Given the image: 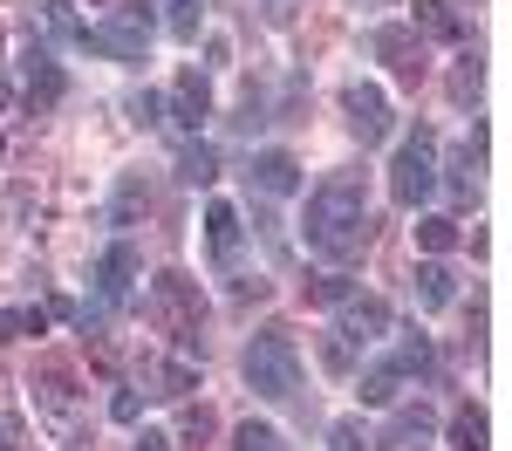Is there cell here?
<instances>
[{
    "label": "cell",
    "instance_id": "1",
    "mask_svg": "<svg viewBox=\"0 0 512 451\" xmlns=\"http://www.w3.org/2000/svg\"><path fill=\"white\" fill-rule=\"evenodd\" d=\"M301 240L315 260L328 267H355L369 240H376V219H369V192H362V171H328L315 192H308V212H301Z\"/></svg>",
    "mask_w": 512,
    "mask_h": 451
},
{
    "label": "cell",
    "instance_id": "2",
    "mask_svg": "<svg viewBox=\"0 0 512 451\" xmlns=\"http://www.w3.org/2000/svg\"><path fill=\"white\" fill-rule=\"evenodd\" d=\"M144 315L178 342V356H198V335H205V294H198L192 274H178V267H164L151 274V294H144Z\"/></svg>",
    "mask_w": 512,
    "mask_h": 451
},
{
    "label": "cell",
    "instance_id": "3",
    "mask_svg": "<svg viewBox=\"0 0 512 451\" xmlns=\"http://www.w3.org/2000/svg\"><path fill=\"white\" fill-rule=\"evenodd\" d=\"M239 369H246V390L267 397V404H294L301 397V342L287 328H260L246 342V363Z\"/></svg>",
    "mask_w": 512,
    "mask_h": 451
},
{
    "label": "cell",
    "instance_id": "4",
    "mask_svg": "<svg viewBox=\"0 0 512 451\" xmlns=\"http://www.w3.org/2000/svg\"><path fill=\"white\" fill-rule=\"evenodd\" d=\"M151 28H158V14H151V0H123L110 21H96V28H82V48H96V55H110L123 69H144L151 62Z\"/></svg>",
    "mask_w": 512,
    "mask_h": 451
},
{
    "label": "cell",
    "instance_id": "5",
    "mask_svg": "<svg viewBox=\"0 0 512 451\" xmlns=\"http://www.w3.org/2000/svg\"><path fill=\"white\" fill-rule=\"evenodd\" d=\"M431 192H437V130L417 123V130L396 144V158H390V199L396 205H424Z\"/></svg>",
    "mask_w": 512,
    "mask_h": 451
},
{
    "label": "cell",
    "instance_id": "6",
    "mask_svg": "<svg viewBox=\"0 0 512 451\" xmlns=\"http://www.w3.org/2000/svg\"><path fill=\"white\" fill-rule=\"evenodd\" d=\"M369 55H376V62L403 82V89H417V82L431 76V41L417 35L410 21H383V28L369 35Z\"/></svg>",
    "mask_w": 512,
    "mask_h": 451
},
{
    "label": "cell",
    "instance_id": "7",
    "mask_svg": "<svg viewBox=\"0 0 512 451\" xmlns=\"http://www.w3.org/2000/svg\"><path fill=\"white\" fill-rule=\"evenodd\" d=\"M137 274H144V260H137V246L117 240L103 260H96V308H110V315H123L130 301H137Z\"/></svg>",
    "mask_w": 512,
    "mask_h": 451
},
{
    "label": "cell",
    "instance_id": "8",
    "mask_svg": "<svg viewBox=\"0 0 512 451\" xmlns=\"http://www.w3.org/2000/svg\"><path fill=\"white\" fill-rule=\"evenodd\" d=\"M383 335H390V301H383V294H349V301L335 308V342L369 349V342H383Z\"/></svg>",
    "mask_w": 512,
    "mask_h": 451
},
{
    "label": "cell",
    "instance_id": "9",
    "mask_svg": "<svg viewBox=\"0 0 512 451\" xmlns=\"http://www.w3.org/2000/svg\"><path fill=\"white\" fill-rule=\"evenodd\" d=\"M342 117H349V130L362 144H383L396 130V110H390V96H383L376 82H349V89H342Z\"/></svg>",
    "mask_w": 512,
    "mask_h": 451
},
{
    "label": "cell",
    "instance_id": "10",
    "mask_svg": "<svg viewBox=\"0 0 512 451\" xmlns=\"http://www.w3.org/2000/svg\"><path fill=\"white\" fill-rule=\"evenodd\" d=\"M35 417H48V424H69L76 417V369L55 363V356L35 369Z\"/></svg>",
    "mask_w": 512,
    "mask_h": 451
},
{
    "label": "cell",
    "instance_id": "11",
    "mask_svg": "<svg viewBox=\"0 0 512 451\" xmlns=\"http://www.w3.org/2000/svg\"><path fill=\"white\" fill-rule=\"evenodd\" d=\"M164 110H171L164 123H178L185 137H198V130H205V117H212V82L198 76V69H185V76L171 82V96H164Z\"/></svg>",
    "mask_w": 512,
    "mask_h": 451
},
{
    "label": "cell",
    "instance_id": "12",
    "mask_svg": "<svg viewBox=\"0 0 512 451\" xmlns=\"http://www.w3.org/2000/svg\"><path fill=\"white\" fill-rule=\"evenodd\" d=\"M62 96H69V76H62V62H55L48 48H28V89H21L28 117H48Z\"/></svg>",
    "mask_w": 512,
    "mask_h": 451
},
{
    "label": "cell",
    "instance_id": "13",
    "mask_svg": "<svg viewBox=\"0 0 512 451\" xmlns=\"http://www.w3.org/2000/svg\"><path fill=\"white\" fill-rule=\"evenodd\" d=\"M137 383H144V397H192L198 390V369H192V356H144L137 363Z\"/></svg>",
    "mask_w": 512,
    "mask_h": 451
},
{
    "label": "cell",
    "instance_id": "14",
    "mask_svg": "<svg viewBox=\"0 0 512 451\" xmlns=\"http://www.w3.org/2000/svg\"><path fill=\"white\" fill-rule=\"evenodd\" d=\"M478 178H485V123H472V137L444 158V185H451V199H478Z\"/></svg>",
    "mask_w": 512,
    "mask_h": 451
},
{
    "label": "cell",
    "instance_id": "15",
    "mask_svg": "<svg viewBox=\"0 0 512 451\" xmlns=\"http://www.w3.org/2000/svg\"><path fill=\"white\" fill-rule=\"evenodd\" d=\"M410 28H417L424 41H444V48H458V41L472 35V28H465V14H458V0H417Z\"/></svg>",
    "mask_w": 512,
    "mask_h": 451
},
{
    "label": "cell",
    "instance_id": "16",
    "mask_svg": "<svg viewBox=\"0 0 512 451\" xmlns=\"http://www.w3.org/2000/svg\"><path fill=\"white\" fill-rule=\"evenodd\" d=\"M246 178H253V185H260L267 199H287V192H301V164L287 158V151H253Z\"/></svg>",
    "mask_w": 512,
    "mask_h": 451
},
{
    "label": "cell",
    "instance_id": "17",
    "mask_svg": "<svg viewBox=\"0 0 512 451\" xmlns=\"http://www.w3.org/2000/svg\"><path fill=\"white\" fill-rule=\"evenodd\" d=\"M205 246H212L219 267H233V260H239V205H226V199L205 205Z\"/></svg>",
    "mask_w": 512,
    "mask_h": 451
},
{
    "label": "cell",
    "instance_id": "18",
    "mask_svg": "<svg viewBox=\"0 0 512 451\" xmlns=\"http://www.w3.org/2000/svg\"><path fill=\"white\" fill-rule=\"evenodd\" d=\"M410 294H417V308H451V301H458V274H451L444 260H424V267L410 274Z\"/></svg>",
    "mask_w": 512,
    "mask_h": 451
},
{
    "label": "cell",
    "instance_id": "19",
    "mask_svg": "<svg viewBox=\"0 0 512 451\" xmlns=\"http://www.w3.org/2000/svg\"><path fill=\"white\" fill-rule=\"evenodd\" d=\"M424 438H431V410H424V404H403L376 445H383V451H424Z\"/></svg>",
    "mask_w": 512,
    "mask_h": 451
},
{
    "label": "cell",
    "instance_id": "20",
    "mask_svg": "<svg viewBox=\"0 0 512 451\" xmlns=\"http://www.w3.org/2000/svg\"><path fill=\"white\" fill-rule=\"evenodd\" d=\"M451 451H492V417H485V404L451 410Z\"/></svg>",
    "mask_w": 512,
    "mask_h": 451
},
{
    "label": "cell",
    "instance_id": "21",
    "mask_svg": "<svg viewBox=\"0 0 512 451\" xmlns=\"http://www.w3.org/2000/svg\"><path fill=\"white\" fill-rule=\"evenodd\" d=\"M403 383H410V376L396 369V356H390V363H369V369H362V404H369V410H390L396 397H403Z\"/></svg>",
    "mask_w": 512,
    "mask_h": 451
},
{
    "label": "cell",
    "instance_id": "22",
    "mask_svg": "<svg viewBox=\"0 0 512 451\" xmlns=\"http://www.w3.org/2000/svg\"><path fill=\"white\" fill-rule=\"evenodd\" d=\"M458 240H465L458 219H444V212H424V219H417V246H424V260H444Z\"/></svg>",
    "mask_w": 512,
    "mask_h": 451
},
{
    "label": "cell",
    "instance_id": "23",
    "mask_svg": "<svg viewBox=\"0 0 512 451\" xmlns=\"http://www.w3.org/2000/svg\"><path fill=\"white\" fill-rule=\"evenodd\" d=\"M151 212V185H144V171H123L117 178V226H137Z\"/></svg>",
    "mask_w": 512,
    "mask_h": 451
},
{
    "label": "cell",
    "instance_id": "24",
    "mask_svg": "<svg viewBox=\"0 0 512 451\" xmlns=\"http://www.w3.org/2000/svg\"><path fill=\"white\" fill-rule=\"evenodd\" d=\"M178 178H185V185H212V178H219V151L198 144V137H185V151H178Z\"/></svg>",
    "mask_w": 512,
    "mask_h": 451
},
{
    "label": "cell",
    "instance_id": "25",
    "mask_svg": "<svg viewBox=\"0 0 512 451\" xmlns=\"http://www.w3.org/2000/svg\"><path fill=\"white\" fill-rule=\"evenodd\" d=\"M478 89H485V69H478V55H465V62L451 69V103H458V110H478Z\"/></svg>",
    "mask_w": 512,
    "mask_h": 451
},
{
    "label": "cell",
    "instance_id": "26",
    "mask_svg": "<svg viewBox=\"0 0 512 451\" xmlns=\"http://www.w3.org/2000/svg\"><path fill=\"white\" fill-rule=\"evenodd\" d=\"M219 431V410L212 404H185V417H178V445H205Z\"/></svg>",
    "mask_w": 512,
    "mask_h": 451
},
{
    "label": "cell",
    "instance_id": "27",
    "mask_svg": "<svg viewBox=\"0 0 512 451\" xmlns=\"http://www.w3.org/2000/svg\"><path fill=\"white\" fill-rule=\"evenodd\" d=\"M41 328H48V308H0V342H21Z\"/></svg>",
    "mask_w": 512,
    "mask_h": 451
},
{
    "label": "cell",
    "instance_id": "28",
    "mask_svg": "<svg viewBox=\"0 0 512 451\" xmlns=\"http://www.w3.org/2000/svg\"><path fill=\"white\" fill-rule=\"evenodd\" d=\"M349 294H355V281L342 274V267H328V274H315V281H308V301H321V308H342Z\"/></svg>",
    "mask_w": 512,
    "mask_h": 451
},
{
    "label": "cell",
    "instance_id": "29",
    "mask_svg": "<svg viewBox=\"0 0 512 451\" xmlns=\"http://www.w3.org/2000/svg\"><path fill=\"white\" fill-rule=\"evenodd\" d=\"M396 369H403V376H424V369H431V335H424V328H410V335H403Z\"/></svg>",
    "mask_w": 512,
    "mask_h": 451
},
{
    "label": "cell",
    "instance_id": "30",
    "mask_svg": "<svg viewBox=\"0 0 512 451\" xmlns=\"http://www.w3.org/2000/svg\"><path fill=\"white\" fill-rule=\"evenodd\" d=\"M233 451H287V445H280L274 424H239V431H233Z\"/></svg>",
    "mask_w": 512,
    "mask_h": 451
},
{
    "label": "cell",
    "instance_id": "31",
    "mask_svg": "<svg viewBox=\"0 0 512 451\" xmlns=\"http://www.w3.org/2000/svg\"><path fill=\"white\" fill-rule=\"evenodd\" d=\"M164 21L178 41H198V0H164Z\"/></svg>",
    "mask_w": 512,
    "mask_h": 451
},
{
    "label": "cell",
    "instance_id": "32",
    "mask_svg": "<svg viewBox=\"0 0 512 451\" xmlns=\"http://www.w3.org/2000/svg\"><path fill=\"white\" fill-rule=\"evenodd\" d=\"M362 445H369L362 417H335V424H328V451H362Z\"/></svg>",
    "mask_w": 512,
    "mask_h": 451
},
{
    "label": "cell",
    "instance_id": "33",
    "mask_svg": "<svg viewBox=\"0 0 512 451\" xmlns=\"http://www.w3.org/2000/svg\"><path fill=\"white\" fill-rule=\"evenodd\" d=\"M130 123H137V130H158V123H164V96L137 89V96H130Z\"/></svg>",
    "mask_w": 512,
    "mask_h": 451
},
{
    "label": "cell",
    "instance_id": "34",
    "mask_svg": "<svg viewBox=\"0 0 512 451\" xmlns=\"http://www.w3.org/2000/svg\"><path fill=\"white\" fill-rule=\"evenodd\" d=\"M110 417H117V424H137V417H144V397H137V390H117V397H110Z\"/></svg>",
    "mask_w": 512,
    "mask_h": 451
},
{
    "label": "cell",
    "instance_id": "35",
    "mask_svg": "<svg viewBox=\"0 0 512 451\" xmlns=\"http://www.w3.org/2000/svg\"><path fill=\"white\" fill-rule=\"evenodd\" d=\"M130 451H178V438H171V431H137Z\"/></svg>",
    "mask_w": 512,
    "mask_h": 451
},
{
    "label": "cell",
    "instance_id": "36",
    "mask_svg": "<svg viewBox=\"0 0 512 451\" xmlns=\"http://www.w3.org/2000/svg\"><path fill=\"white\" fill-rule=\"evenodd\" d=\"M321 363H328V369H349V363H355V349H349V342H335V335H328V342H321Z\"/></svg>",
    "mask_w": 512,
    "mask_h": 451
},
{
    "label": "cell",
    "instance_id": "37",
    "mask_svg": "<svg viewBox=\"0 0 512 451\" xmlns=\"http://www.w3.org/2000/svg\"><path fill=\"white\" fill-rule=\"evenodd\" d=\"M260 7H267V21H274V28H287V21H294V7H301V0H260Z\"/></svg>",
    "mask_w": 512,
    "mask_h": 451
},
{
    "label": "cell",
    "instance_id": "38",
    "mask_svg": "<svg viewBox=\"0 0 512 451\" xmlns=\"http://www.w3.org/2000/svg\"><path fill=\"white\" fill-rule=\"evenodd\" d=\"M21 445V424H14V417H0V451H14Z\"/></svg>",
    "mask_w": 512,
    "mask_h": 451
},
{
    "label": "cell",
    "instance_id": "39",
    "mask_svg": "<svg viewBox=\"0 0 512 451\" xmlns=\"http://www.w3.org/2000/svg\"><path fill=\"white\" fill-rule=\"evenodd\" d=\"M7 103H14V89H7V82H0V110H7Z\"/></svg>",
    "mask_w": 512,
    "mask_h": 451
},
{
    "label": "cell",
    "instance_id": "40",
    "mask_svg": "<svg viewBox=\"0 0 512 451\" xmlns=\"http://www.w3.org/2000/svg\"><path fill=\"white\" fill-rule=\"evenodd\" d=\"M0 158H7V137H0Z\"/></svg>",
    "mask_w": 512,
    "mask_h": 451
},
{
    "label": "cell",
    "instance_id": "41",
    "mask_svg": "<svg viewBox=\"0 0 512 451\" xmlns=\"http://www.w3.org/2000/svg\"><path fill=\"white\" fill-rule=\"evenodd\" d=\"M0 48H7V35H0Z\"/></svg>",
    "mask_w": 512,
    "mask_h": 451
}]
</instances>
